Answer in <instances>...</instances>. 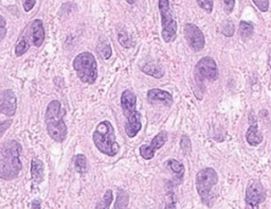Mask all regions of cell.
I'll return each mask as SVG.
<instances>
[{
	"instance_id": "e0dca14e",
	"label": "cell",
	"mask_w": 271,
	"mask_h": 209,
	"mask_svg": "<svg viewBox=\"0 0 271 209\" xmlns=\"http://www.w3.org/2000/svg\"><path fill=\"white\" fill-rule=\"evenodd\" d=\"M141 71H143L145 74L154 77L156 79H161L164 75V70L160 66L156 65L155 63L145 64V65L141 67Z\"/></svg>"
},
{
	"instance_id": "1f68e13d",
	"label": "cell",
	"mask_w": 271,
	"mask_h": 209,
	"mask_svg": "<svg viewBox=\"0 0 271 209\" xmlns=\"http://www.w3.org/2000/svg\"><path fill=\"white\" fill-rule=\"evenodd\" d=\"M31 209H42L41 202L38 200H34L31 205Z\"/></svg>"
},
{
	"instance_id": "52a82bcc",
	"label": "cell",
	"mask_w": 271,
	"mask_h": 209,
	"mask_svg": "<svg viewBox=\"0 0 271 209\" xmlns=\"http://www.w3.org/2000/svg\"><path fill=\"white\" fill-rule=\"evenodd\" d=\"M73 68L85 84H93L98 79V64L90 52H82L73 60Z\"/></svg>"
},
{
	"instance_id": "5bb4252c",
	"label": "cell",
	"mask_w": 271,
	"mask_h": 209,
	"mask_svg": "<svg viewBox=\"0 0 271 209\" xmlns=\"http://www.w3.org/2000/svg\"><path fill=\"white\" fill-rule=\"evenodd\" d=\"M147 101L150 104H161L163 106H172L174 103L173 96L166 90L152 88L147 91Z\"/></svg>"
},
{
	"instance_id": "ffe728a7",
	"label": "cell",
	"mask_w": 271,
	"mask_h": 209,
	"mask_svg": "<svg viewBox=\"0 0 271 209\" xmlns=\"http://www.w3.org/2000/svg\"><path fill=\"white\" fill-rule=\"evenodd\" d=\"M74 168L76 172L84 174L87 170V158L84 154H78L74 158Z\"/></svg>"
},
{
	"instance_id": "30bf717a",
	"label": "cell",
	"mask_w": 271,
	"mask_h": 209,
	"mask_svg": "<svg viewBox=\"0 0 271 209\" xmlns=\"http://www.w3.org/2000/svg\"><path fill=\"white\" fill-rule=\"evenodd\" d=\"M266 199V191L259 180H252L246 188V203L252 209H258L259 205Z\"/></svg>"
},
{
	"instance_id": "6da1fadb",
	"label": "cell",
	"mask_w": 271,
	"mask_h": 209,
	"mask_svg": "<svg viewBox=\"0 0 271 209\" xmlns=\"http://www.w3.org/2000/svg\"><path fill=\"white\" fill-rule=\"evenodd\" d=\"M22 146L16 140H8L0 146V179L12 181L20 175Z\"/></svg>"
},
{
	"instance_id": "cb8c5ba5",
	"label": "cell",
	"mask_w": 271,
	"mask_h": 209,
	"mask_svg": "<svg viewBox=\"0 0 271 209\" xmlns=\"http://www.w3.org/2000/svg\"><path fill=\"white\" fill-rule=\"evenodd\" d=\"M180 147L182 149V151L185 153V154H189L192 150V146H191V140L188 136H182L181 138V141H180Z\"/></svg>"
},
{
	"instance_id": "5b68a950",
	"label": "cell",
	"mask_w": 271,
	"mask_h": 209,
	"mask_svg": "<svg viewBox=\"0 0 271 209\" xmlns=\"http://www.w3.org/2000/svg\"><path fill=\"white\" fill-rule=\"evenodd\" d=\"M218 183V175L213 168H205L196 174V189L201 202L211 206L215 198L214 187Z\"/></svg>"
},
{
	"instance_id": "8992f818",
	"label": "cell",
	"mask_w": 271,
	"mask_h": 209,
	"mask_svg": "<svg viewBox=\"0 0 271 209\" xmlns=\"http://www.w3.org/2000/svg\"><path fill=\"white\" fill-rule=\"evenodd\" d=\"M17 110V97L13 90L0 91V138L11 127Z\"/></svg>"
},
{
	"instance_id": "83f0119b",
	"label": "cell",
	"mask_w": 271,
	"mask_h": 209,
	"mask_svg": "<svg viewBox=\"0 0 271 209\" xmlns=\"http://www.w3.org/2000/svg\"><path fill=\"white\" fill-rule=\"evenodd\" d=\"M7 35V22L6 20L0 15V42L4 41Z\"/></svg>"
},
{
	"instance_id": "7402d4cb",
	"label": "cell",
	"mask_w": 271,
	"mask_h": 209,
	"mask_svg": "<svg viewBox=\"0 0 271 209\" xmlns=\"http://www.w3.org/2000/svg\"><path fill=\"white\" fill-rule=\"evenodd\" d=\"M167 167L171 169L179 179H181L184 173V166L179 163L176 159H168L167 160Z\"/></svg>"
},
{
	"instance_id": "d6a6232c",
	"label": "cell",
	"mask_w": 271,
	"mask_h": 209,
	"mask_svg": "<svg viewBox=\"0 0 271 209\" xmlns=\"http://www.w3.org/2000/svg\"><path fill=\"white\" fill-rule=\"evenodd\" d=\"M164 209H177V208H176V204H175V202H169V203L165 204Z\"/></svg>"
},
{
	"instance_id": "9a60e30c",
	"label": "cell",
	"mask_w": 271,
	"mask_h": 209,
	"mask_svg": "<svg viewBox=\"0 0 271 209\" xmlns=\"http://www.w3.org/2000/svg\"><path fill=\"white\" fill-rule=\"evenodd\" d=\"M249 122H250V126L246 133V140L250 146L253 147L259 146V144L263 141V136L262 133L259 131L258 121L256 117L253 116V114L249 115Z\"/></svg>"
},
{
	"instance_id": "d4e9b609",
	"label": "cell",
	"mask_w": 271,
	"mask_h": 209,
	"mask_svg": "<svg viewBox=\"0 0 271 209\" xmlns=\"http://www.w3.org/2000/svg\"><path fill=\"white\" fill-rule=\"evenodd\" d=\"M197 5L205 10L207 13H211L213 10V2L212 0H198Z\"/></svg>"
},
{
	"instance_id": "3957f363",
	"label": "cell",
	"mask_w": 271,
	"mask_h": 209,
	"mask_svg": "<svg viewBox=\"0 0 271 209\" xmlns=\"http://www.w3.org/2000/svg\"><path fill=\"white\" fill-rule=\"evenodd\" d=\"M92 140L96 149L107 156H115L120 151V146L115 141L114 128L108 120L98 124L92 135Z\"/></svg>"
},
{
	"instance_id": "4316f807",
	"label": "cell",
	"mask_w": 271,
	"mask_h": 209,
	"mask_svg": "<svg viewBox=\"0 0 271 209\" xmlns=\"http://www.w3.org/2000/svg\"><path fill=\"white\" fill-rule=\"evenodd\" d=\"M253 4L256 5L259 8V10L263 13L268 11V8H269L268 0H253Z\"/></svg>"
},
{
	"instance_id": "8fae6325",
	"label": "cell",
	"mask_w": 271,
	"mask_h": 209,
	"mask_svg": "<svg viewBox=\"0 0 271 209\" xmlns=\"http://www.w3.org/2000/svg\"><path fill=\"white\" fill-rule=\"evenodd\" d=\"M184 37L186 43L191 47V49L198 52L201 51L206 45L205 35H203L202 31L194 24H185L184 29Z\"/></svg>"
},
{
	"instance_id": "4fadbf2b",
	"label": "cell",
	"mask_w": 271,
	"mask_h": 209,
	"mask_svg": "<svg viewBox=\"0 0 271 209\" xmlns=\"http://www.w3.org/2000/svg\"><path fill=\"white\" fill-rule=\"evenodd\" d=\"M166 141H167V133L165 131L159 132L154 138L151 139L149 144H143V146L140 147L139 149L140 155L146 160L152 159L155 156V152L161 149L166 143Z\"/></svg>"
},
{
	"instance_id": "ba28073f",
	"label": "cell",
	"mask_w": 271,
	"mask_h": 209,
	"mask_svg": "<svg viewBox=\"0 0 271 209\" xmlns=\"http://www.w3.org/2000/svg\"><path fill=\"white\" fill-rule=\"evenodd\" d=\"M158 6L161 15V25H162L161 35L163 41L169 44L176 40L177 23L173 17V12L171 7H169V2H167V0H160L158 3Z\"/></svg>"
},
{
	"instance_id": "9c48e42d",
	"label": "cell",
	"mask_w": 271,
	"mask_h": 209,
	"mask_svg": "<svg viewBox=\"0 0 271 209\" xmlns=\"http://www.w3.org/2000/svg\"><path fill=\"white\" fill-rule=\"evenodd\" d=\"M219 72L217 68V64L214 59L210 56H205L196 64L194 69V77L197 87L203 85V81H216L218 79Z\"/></svg>"
},
{
	"instance_id": "7a4b0ae2",
	"label": "cell",
	"mask_w": 271,
	"mask_h": 209,
	"mask_svg": "<svg viewBox=\"0 0 271 209\" xmlns=\"http://www.w3.org/2000/svg\"><path fill=\"white\" fill-rule=\"evenodd\" d=\"M64 115L65 110L62 108V104L59 100H53L48 104L45 115L47 132L56 142H63L68 134Z\"/></svg>"
},
{
	"instance_id": "603a6c76",
	"label": "cell",
	"mask_w": 271,
	"mask_h": 209,
	"mask_svg": "<svg viewBox=\"0 0 271 209\" xmlns=\"http://www.w3.org/2000/svg\"><path fill=\"white\" fill-rule=\"evenodd\" d=\"M118 39H119V42H120L121 46H123L124 48L132 47L131 41H130V39H129V36L126 32H120V33H119V35H118Z\"/></svg>"
},
{
	"instance_id": "44dd1931",
	"label": "cell",
	"mask_w": 271,
	"mask_h": 209,
	"mask_svg": "<svg viewBox=\"0 0 271 209\" xmlns=\"http://www.w3.org/2000/svg\"><path fill=\"white\" fill-rule=\"evenodd\" d=\"M113 201V195H112V190L108 189L106 190L105 195L103 196V199H102L98 204L95 209H109L110 205Z\"/></svg>"
},
{
	"instance_id": "277c9868",
	"label": "cell",
	"mask_w": 271,
	"mask_h": 209,
	"mask_svg": "<svg viewBox=\"0 0 271 209\" xmlns=\"http://www.w3.org/2000/svg\"><path fill=\"white\" fill-rule=\"evenodd\" d=\"M45 41V29L41 20L33 21L23 32L15 47L16 56L24 55L31 46L41 47Z\"/></svg>"
},
{
	"instance_id": "7c38bea8",
	"label": "cell",
	"mask_w": 271,
	"mask_h": 209,
	"mask_svg": "<svg viewBox=\"0 0 271 209\" xmlns=\"http://www.w3.org/2000/svg\"><path fill=\"white\" fill-rule=\"evenodd\" d=\"M121 107L126 121L141 117V114L137 110V97L129 89H126L122 92Z\"/></svg>"
},
{
	"instance_id": "f1b7e54d",
	"label": "cell",
	"mask_w": 271,
	"mask_h": 209,
	"mask_svg": "<svg viewBox=\"0 0 271 209\" xmlns=\"http://www.w3.org/2000/svg\"><path fill=\"white\" fill-rule=\"evenodd\" d=\"M223 32H224V34H225L226 36H228V37L232 36V35L234 34V24H233L232 22L228 21V22L225 24V27H224Z\"/></svg>"
},
{
	"instance_id": "2e32d148",
	"label": "cell",
	"mask_w": 271,
	"mask_h": 209,
	"mask_svg": "<svg viewBox=\"0 0 271 209\" xmlns=\"http://www.w3.org/2000/svg\"><path fill=\"white\" fill-rule=\"evenodd\" d=\"M32 180L40 184L44 180V163L38 158H33L31 162Z\"/></svg>"
},
{
	"instance_id": "f546056e",
	"label": "cell",
	"mask_w": 271,
	"mask_h": 209,
	"mask_svg": "<svg viewBox=\"0 0 271 209\" xmlns=\"http://www.w3.org/2000/svg\"><path fill=\"white\" fill-rule=\"evenodd\" d=\"M224 6H225V11L227 14H230L235 6V2L234 0H225L224 2Z\"/></svg>"
},
{
	"instance_id": "ac0fdd59",
	"label": "cell",
	"mask_w": 271,
	"mask_h": 209,
	"mask_svg": "<svg viewBox=\"0 0 271 209\" xmlns=\"http://www.w3.org/2000/svg\"><path fill=\"white\" fill-rule=\"evenodd\" d=\"M128 202H129V198L127 192L120 188L118 190V197L113 209H127Z\"/></svg>"
},
{
	"instance_id": "d6986e66",
	"label": "cell",
	"mask_w": 271,
	"mask_h": 209,
	"mask_svg": "<svg viewBox=\"0 0 271 209\" xmlns=\"http://www.w3.org/2000/svg\"><path fill=\"white\" fill-rule=\"evenodd\" d=\"M254 27L252 23H248L245 21H242L240 23V28H239V33L242 39H248L253 34Z\"/></svg>"
},
{
	"instance_id": "484cf974",
	"label": "cell",
	"mask_w": 271,
	"mask_h": 209,
	"mask_svg": "<svg viewBox=\"0 0 271 209\" xmlns=\"http://www.w3.org/2000/svg\"><path fill=\"white\" fill-rule=\"evenodd\" d=\"M100 54L102 55V58H103L104 60H108L111 54H112V51H111V48L108 44H104L103 47L100 48Z\"/></svg>"
},
{
	"instance_id": "4dcf8cb0",
	"label": "cell",
	"mask_w": 271,
	"mask_h": 209,
	"mask_svg": "<svg viewBox=\"0 0 271 209\" xmlns=\"http://www.w3.org/2000/svg\"><path fill=\"white\" fill-rule=\"evenodd\" d=\"M35 0H27V2H25L24 4H23V6H24V9H25V11L26 12H29V11H31L32 9H33V7L34 6H35Z\"/></svg>"
},
{
	"instance_id": "836d02e7",
	"label": "cell",
	"mask_w": 271,
	"mask_h": 209,
	"mask_svg": "<svg viewBox=\"0 0 271 209\" xmlns=\"http://www.w3.org/2000/svg\"><path fill=\"white\" fill-rule=\"evenodd\" d=\"M269 67H270V69H271V51H270V53H269Z\"/></svg>"
}]
</instances>
